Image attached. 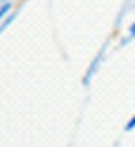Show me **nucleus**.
I'll list each match as a JSON object with an SVG mask.
<instances>
[{
	"label": "nucleus",
	"instance_id": "obj_1",
	"mask_svg": "<svg viewBox=\"0 0 135 147\" xmlns=\"http://www.w3.org/2000/svg\"><path fill=\"white\" fill-rule=\"evenodd\" d=\"M134 128H135V115L131 117V119L126 122V125H125V131H131V130H134Z\"/></svg>",
	"mask_w": 135,
	"mask_h": 147
},
{
	"label": "nucleus",
	"instance_id": "obj_2",
	"mask_svg": "<svg viewBox=\"0 0 135 147\" xmlns=\"http://www.w3.org/2000/svg\"><path fill=\"white\" fill-rule=\"evenodd\" d=\"M9 10H10V3H6V5L2 7V9H0V19H2V18H3L7 12H9Z\"/></svg>",
	"mask_w": 135,
	"mask_h": 147
},
{
	"label": "nucleus",
	"instance_id": "obj_3",
	"mask_svg": "<svg viewBox=\"0 0 135 147\" xmlns=\"http://www.w3.org/2000/svg\"><path fill=\"white\" fill-rule=\"evenodd\" d=\"M129 34H131V36H135V22L129 26Z\"/></svg>",
	"mask_w": 135,
	"mask_h": 147
}]
</instances>
